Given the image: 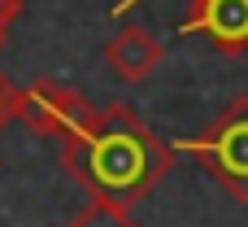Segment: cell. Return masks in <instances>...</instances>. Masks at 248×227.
<instances>
[{"instance_id": "6", "label": "cell", "mask_w": 248, "mask_h": 227, "mask_svg": "<svg viewBox=\"0 0 248 227\" xmlns=\"http://www.w3.org/2000/svg\"><path fill=\"white\" fill-rule=\"evenodd\" d=\"M65 227H140V223H135V214H131V210H122V206L92 201V206H83V210H78Z\"/></svg>"}, {"instance_id": "9", "label": "cell", "mask_w": 248, "mask_h": 227, "mask_svg": "<svg viewBox=\"0 0 248 227\" xmlns=\"http://www.w3.org/2000/svg\"><path fill=\"white\" fill-rule=\"evenodd\" d=\"M126 4H135V0H122V4H118V9H126Z\"/></svg>"}, {"instance_id": "7", "label": "cell", "mask_w": 248, "mask_h": 227, "mask_svg": "<svg viewBox=\"0 0 248 227\" xmlns=\"http://www.w3.org/2000/svg\"><path fill=\"white\" fill-rule=\"evenodd\" d=\"M13 118V87H9V79L0 74V127Z\"/></svg>"}, {"instance_id": "8", "label": "cell", "mask_w": 248, "mask_h": 227, "mask_svg": "<svg viewBox=\"0 0 248 227\" xmlns=\"http://www.w3.org/2000/svg\"><path fill=\"white\" fill-rule=\"evenodd\" d=\"M17 9H22V0H0V39H4V31L13 26V17H17Z\"/></svg>"}, {"instance_id": "5", "label": "cell", "mask_w": 248, "mask_h": 227, "mask_svg": "<svg viewBox=\"0 0 248 227\" xmlns=\"http://www.w3.org/2000/svg\"><path fill=\"white\" fill-rule=\"evenodd\" d=\"M161 44L153 39V31L148 26H122L109 44H105V66L122 79V83H144V79H153V70L161 66Z\"/></svg>"}, {"instance_id": "2", "label": "cell", "mask_w": 248, "mask_h": 227, "mask_svg": "<svg viewBox=\"0 0 248 227\" xmlns=\"http://www.w3.org/2000/svg\"><path fill=\"white\" fill-rule=\"evenodd\" d=\"M174 153L196 157L214 184H222L231 197L248 201V96H235L201 136L179 140Z\"/></svg>"}, {"instance_id": "4", "label": "cell", "mask_w": 248, "mask_h": 227, "mask_svg": "<svg viewBox=\"0 0 248 227\" xmlns=\"http://www.w3.org/2000/svg\"><path fill=\"white\" fill-rule=\"evenodd\" d=\"M179 31L209 39L227 57H240L248 52V0H192Z\"/></svg>"}, {"instance_id": "3", "label": "cell", "mask_w": 248, "mask_h": 227, "mask_svg": "<svg viewBox=\"0 0 248 227\" xmlns=\"http://www.w3.org/2000/svg\"><path fill=\"white\" fill-rule=\"evenodd\" d=\"M92 105L83 92L57 83V79H35L26 87H13V118L26 122L35 136H48V140H74L87 122H92Z\"/></svg>"}, {"instance_id": "1", "label": "cell", "mask_w": 248, "mask_h": 227, "mask_svg": "<svg viewBox=\"0 0 248 227\" xmlns=\"http://www.w3.org/2000/svg\"><path fill=\"white\" fill-rule=\"evenodd\" d=\"M170 162H174V144H166L126 105L96 109L92 122L61 144V166L70 171V179L87 188L92 201H109L122 210L148 197L170 171Z\"/></svg>"}]
</instances>
